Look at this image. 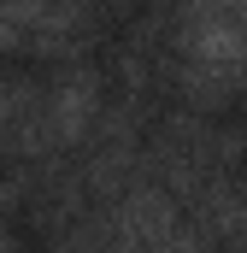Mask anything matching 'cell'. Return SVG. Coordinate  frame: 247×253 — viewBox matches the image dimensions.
Returning <instances> with one entry per match:
<instances>
[{
  "instance_id": "1",
  "label": "cell",
  "mask_w": 247,
  "mask_h": 253,
  "mask_svg": "<svg viewBox=\"0 0 247 253\" xmlns=\"http://www.w3.org/2000/svg\"><path fill=\"white\" fill-rule=\"evenodd\" d=\"M88 118H94V83H88V77L59 83L53 100H47V129H53L59 141H77V135L88 129Z\"/></svg>"
},
{
  "instance_id": "2",
  "label": "cell",
  "mask_w": 247,
  "mask_h": 253,
  "mask_svg": "<svg viewBox=\"0 0 247 253\" xmlns=\"http://www.w3.org/2000/svg\"><path fill=\"white\" fill-rule=\"evenodd\" d=\"M47 18V0H0V47H18Z\"/></svg>"
}]
</instances>
